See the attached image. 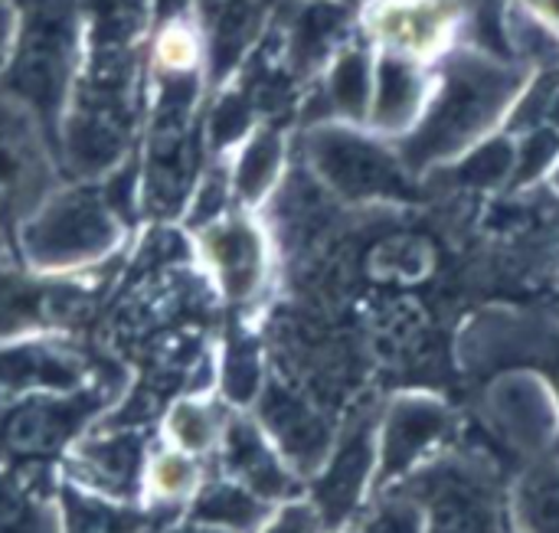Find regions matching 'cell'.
<instances>
[{"instance_id":"6da1fadb","label":"cell","mask_w":559,"mask_h":533,"mask_svg":"<svg viewBox=\"0 0 559 533\" xmlns=\"http://www.w3.org/2000/svg\"><path fill=\"white\" fill-rule=\"evenodd\" d=\"M151 0H88L85 52L59 128V167L72 180H105L131 161L144 118Z\"/></svg>"},{"instance_id":"7a4b0ae2","label":"cell","mask_w":559,"mask_h":533,"mask_svg":"<svg viewBox=\"0 0 559 533\" xmlns=\"http://www.w3.org/2000/svg\"><path fill=\"white\" fill-rule=\"evenodd\" d=\"M531 75L534 72L521 62L475 43L452 46L436 59L432 92L423 118L409 134L396 141L406 167L413 174L445 167L485 138L498 134V128L508 125Z\"/></svg>"},{"instance_id":"3957f363","label":"cell","mask_w":559,"mask_h":533,"mask_svg":"<svg viewBox=\"0 0 559 533\" xmlns=\"http://www.w3.org/2000/svg\"><path fill=\"white\" fill-rule=\"evenodd\" d=\"M138 206V161L105 180L56 187L16 229V259L46 275H66L115 256L124 242V223Z\"/></svg>"},{"instance_id":"277c9868","label":"cell","mask_w":559,"mask_h":533,"mask_svg":"<svg viewBox=\"0 0 559 533\" xmlns=\"http://www.w3.org/2000/svg\"><path fill=\"white\" fill-rule=\"evenodd\" d=\"M10 3L16 10V39L0 75V95L20 102L36 115L59 157V128L85 52L88 0Z\"/></svg>"},{"instance_id":"5b68a950","label":"cell","mask_w":559,"mask_h":533,"mask_svg":"<svg viewBox=\"0 0 559 533\" xmlns=\"http://www.w3.org/2000/svg\"><path fill=\"white\" fill-rule=\"evenodd\" d=\"M301 144L324 190L347 203L406 200L413 190V170L400 151L367 125L321 121L305 131Z\"/></svg>"},{"instance_id":"8992f818","label":"cell","mask_w":559,"mask_h":533,"mask_svg":"<svg viewBox=\"0 0 559 533\" xmlns=\"http://www.w3.org/2000/svg\"><path fill=\"white\" fill-rule=\"evenodd\" d=\"M115 390L92 380L79 390H39L16 396L0 410V462L10 469H39L59 459L108 406Z\"/></svg>"},{"instance_id":"52a82bcc","label":"cell","mask_w":559,"mask_h":533,"mask_svg":"<svg viewBox=\"0 0 559 533\" xmlns=\"http://www.w3.org/2000/svg\"><path fill=\"white\" fill-rule=\"evenodd\" d=\"M59 177L56 147L36 115L0 95V259H16V229L59 187Z\"/></svg>"},{"instance_id":"ba28073f","label":"cell","mask_w":559,"mask_h":533,"mask_svg":"<svg viewBox=\"0 0 559 533\" xmlns=\"http://www.w3.org/2000/svg\"><path fill=\"white\" fill-rule=\"evenodd\" d=\"M105 295L102 275H46L26 272L16 259H0V344L23 334L82 328Z\"/></svg>"},{"instance_id":"9c48e42d","label":"cell","mask_w":559,"mask_h":533,"mask_svg":"<svg viewBox=\"0 0 559 533\" xmlns=\"http://www.w3.org/2000/svg\"><path fill=\"white\" fill-rule=\"evenodd\" d=\"M406 498L423 511L426 533H501V505L488 478L459 462L436 459L406 478Z\"/></svg>"},{"instance_id":"30bf717a","label":"cell","mask_w":559,"mask_h":533,"mask_svg":"<svg viewBox=\"0 0 559 533\" xmlns=\"http://www.w3.org/2000/svg\"><path fill=\"white\" fill-rule=\"evenodd\" d=\"M472 20L465 0H373L364 13V33L373 49L403 52L423 62H436Z\"/></svg>"},{"instance_id":"8fae6325","label":"cell","mask_w":559,"mask_h":533,"mask_svg":"<svg viewBox=\"0 0 559 533\" xmlns=\"http://www.w3.org/2000/svg\"><path fill=\"white\" fill-rule=\"evenodd\" d=\"M455 419L445 403L426 393H409L390 403L377 423V485L390 488L400 478L419 472L432 452L449 439Z\"/></svg>"},{"instance_id":"7c38bea8","label":"cell","mask_w":559,"mask_h":533,"mask_svg":"<svg viewBox=\"0 0 559 533\" xmlns=\"http://www.w3.org/2000/svg\"><path fill=\"white\" fill-rule=\"evenodd\" d=\"M370 485H377V419H357L311 482V505L321 528L328 533L344 531Z\"/></svg>"},{"instance_id":"4fadbf2b","label":"cell","mask_w":559,"mask_h":533,"mask_svg":"<svg viewBox=\"0 0 559 533\" xmlns=\"http://www.w3.org/2000/svg\"><path fill=\"white\" fill-rule=\"evenodd\" d=\"M144 436L134 426H105L79 436L66 452L69 482L111 501H131L144 488Z\"/></svg>"},{"instance_id":"5bb4252c","label":"cell","mask_w":559,"mask_h":533,"mask_svg":"<svg viewBox=\"0 0 559 533\" xmlns=\"http://www.w3.org/2000/svg\"><path fill=\"white\" fill-rule=\"evenodd\" d=\"M432 92V69L423 59L377 49L373 62V98L367 128L380 138H403L416 128Z\"/></svg>"},{"instance_id":"9a60e30c","label":"cell","mask_w":559,"mask_h":533,"mask_svg":"<svg viewBox=\"0 0 559 533\" xmlns=\"http://www.w3.org/2000/svg\"><path fill=\"white\" fill-rule=\"evenodd\" d=\"M88 360L62 341H10L0 344V410L16 396L39 390L85 387Z\"/></svg>"},{"instance_id":"2e32d148","label":"cell","mask_w":559,"mask_h":533,"mask_svg":"<svg viewBox=\"0 0 559 533\" xmlns=\"http://www.w3.org/2000/svg\"><path fill=\"white\" fill-rule=\"evenodd\" d=\"M219 449H223L226 478L239 482L242 488H249L252 495H259L269 505L292 501L295 485H298L295 472L282 459V452L272 446V439L265 436V429L259 423L242 419V416L226 419Z\"/></svg>"},{"instance_id":"e0dca14e","label":"cell","mask_w":559,"mask_h":533,"mask_svg":"<svg viewBox=\"0 0 559 533\" xmlns=\"http://www.w3.org/2000/svg\"><path fill=\"white\" fill-rule=\"evenodd\" d=\"M259 426L292 469L318 472L331 452L324 419L282 383H265L259 393Z\"/></svg>"},{"instance_id":"ac0fdd59","label":"cell","mask_w":559,"mask_h":533,"mask_svg":"<svg viewBox=\"0 0 559 533\" xmlns=\"http://www.w3.org/2000/svg\"><path fill=\"white\" fill-rule=\"evenodd\" d=\"M200 249L233 301H249L265 275V242L252 220L226 213L200 229Z\"/></svg>"},{"instance_id":"d6986e66","label":"cell","mask_w":559,"mask_h":533,"mask_svg":"<svg viewBox=\"0 0 559 533\" xmlns=\"http://www.w3.org/2000/svg\"><path fill=\"white\" fill-rule=\"evenodd\" d=\"M350 16L341 0H301L295 3L288 26H285V43H282V59L292 69V75H311L328 69V62L337 56L344 46V29Z\"/></svg>"},{"instance_id":"ffe728a7","label":"cell","mask_w":559,"mask_h":533,"mask_svg":"<svg viewBox=\"0 0 559 533\" xmlns=\"http://www.w3.org/2000/svg\"><path fill=\"white\" fill-rule=\"evenodd\" d=\"M373 62L377 49L367 43H344L337 56L328 62L321 88L314 102L321 105V121H347L367 125L370 98H373Z\"/></svg>"},{"instance_id":"44dd1931","label":"cell","mask_w":559,"mask_h":533,"mask_svg":"<svg viewBox=\"0 0 559 533\" xmlns=\"http://www.w3.org/2000/svg\"><path fill=\"white\" fill-rule=\"evenodd\" d=\"M495 413L504 423V433H511V439L527 442L531 449H540L554 433H557V406L550 400V393L527 377L518 380H504L495 393Z\"/></svg>"},{"instance_id":"7402d4cb","label":"cell","mask_w":559,"mask_h":533,"mask_svg":"<svg viewBox=\"0 0 559 533\" xmlns=\"http://www.w3.org/2000/svg\"><path fill=\"white\" fill-rule=\"evenodd\" d=\"M285 167V138L275 125H259L236 154L233 164V197L246 206L265 200Z\"/></svg>"},{"instance_id":"603a6c76","label":"cell","mask_w":559,"mask_h":533,"mask_svg":"<svg viewBox=\"0 0 559 533\" xmlns=\"http://www.w3.org/2000/svg\"><path fill=\"white\" fill-rule=\"evenodd\" d=\"M269 514H272V505L262 501L259 495H252L249 488H242L233 478L200 485L193 501H190V518L193 521L216 524V528H226V531L236 533H259Z\"/></svg>"},{"instance_id":"cb8c5ba5","label":"cell","mask_w":559,"mask_h":533,"mask_svg":"<svg viewBox=\"0 0 559 533\" xmlns=\"http://www.w3.org/2000/svg\"><path fill=\"white\" fill-rule=\"evenodd\" d=\"M504 46H508V56L531 72L559 69V33L527 0H508Z\"/></svg>"},{"instance_id":"d4e9b609","label":"cell","mask_w":559,"mask_h":533,"mask_svg":"<svg viewBox=\"0 0 559 533\" xmlns=\"http://www.w3.org/2000/svg\"><path fill=\"white\" fill-rule=\"evenodd\" d=\"M62 533H144L147 518L128 501H111L79 485L62 488Z\"/></svg>"},{"instance_id":"484cf974","label":"cell","mask_w":559,"mask_h":533,"mask_svg":"<svg viewBox=\"0 0 559 533\" xmlns=\"http://www.w3.org/2000/svg\"><path fill=\"white\" fill-rule=\"evenodd\" d=\"M0 533H62L33 475H20L16 469L0 472Z\"/></svg>"},{"instance_id":"4316f807","label":"cell","mask_w":559,"mask_h":533,"mask_svg":"<svg viewBox=\"0 0 559 533\" xmlns=\"http://www.w3.org/2000/svg\"><path fill=\"white\" fill-rule=\"evenodd\" d=\"M511 511L521 533H559V465L531 469L514 488Z\"/></svg>"},{"instance_id":"83f0119b","label":"cell","mask_w":559,"mask_h":533,"mask_svg":"<svg viewBox=\"0 0 559 533\" xmlns=\"http://www.w3.org/2000/svg\"><path fill=\"white\" fill-rule=\"evenodd\" d=\"M259 105L246 85H229L216 95L203 118V144L213 154H223L236 144H242L255 131Z\"/></svg>"},{"instance_id":"f1b7e54d","label":"cell","mask_w":559,"mask_h":533,"mask_svg":"<svg viewBox=\"0 0 559 533\" xmlns=\"http://www.w3.org/2000/svg\"><path fill=\"white\" fill-rule=\"evenodd\" d=\"M445 167H449L452 180L465 183V187L511 183L514 167H518V138L514 134H491Z\"/></svg>"},{"instance_id":"f546056e","label":"cell","mask_w":559,"mask_h":533,"mask_svg":"<svg viewBox=\"0 0 559 533\" xmlns=\"http://www.w3.org/2000/svg\"><path fill=\"white\" fill-rule=\"evenodd\" d=\"M200 488V469L193 455L180 449H164L154 459H147L144 469V491L154 508H180L187 498H193Z\"/></svg>"},{"instance_id":"4dcf8cb0","label":"cell","mask_w":559,"mask_h":533,"mask_svg":"<svg viewBox=\"0 0 559 533\" xmlns=\"http://www.w3.org/2000/svg\"><path fill=\"white\" fill-rule=\"evenodd\" d=\"M164 426H167V439L174 449H180L187 455H200V452H210L213 446H219L226 419L216 406H210L203 400H180L170 406Z\"/></svg>"},{"instance_id":"1f68e13d","label":"cell","mask_w":559,"mask_h":533,"mask_svg":"<svg viewBox=\"0 0 559 533\" xmlns=\"http://www.w3.org/2000/svg\"><path fill=\"white\" fill-rule=\"evenodd\" d=\"M262 360L252 337H233L223 360V393L236 406H249L262 393Z\"/></svg>"},{"instance_id":"d6a6232c","label":"cell","mask_w":559,"mask_h":533,"mask_svg":"<svg viewBox=\"0 0 559 533\" xmlns=\"http://www.w3.org/2000/svg\"><path fill=\"white\" fill-rule=\"evenodd\" d=\"M229 197H233V174L226 167L203 170V177L197 180V190L187 203V226L200 233L203 226L223 220L229 210Z\"/></svg>"},{"instance_id":"836d02e7","label":"cell","mask_w":559,"mask_h":533,"mask_svg":"<svg viewBox=\"0 0 559 533\" xmlns=\"http://www.w3.org/2000/svg\"><path fill=\"white\" fill-rule=\"evenodd\" d=\"M559 157V131L550 125H537L527 128L518 138V167H514V183H531L544 174H550V167Z\"/></svg>"},{"instance_id":"e575fe53","label":"cell","mask_w":559,"mask_h":533,"mask_svg":"<svg viewBox=\"0 0 559 533\" xmlns=\"http://www.w3.org/2000/svg\"><path fill=\"white\" fill-rule=\"evenodd\" d=\"M321 518L311 501H282L278 511L265 518L259 533H321Z\"/></svg>"},{"instance_id":"d590c367","label":"cell","mask_w":559,"mask_h":533,"mask_svg":"<svg viewBox=\"0 0 559 533\" xmlns=\"http://www.w3.org/2000/svg\"><path fill=\"white\" fill-rule=\"evenodd\" d=\"M367 533H426L423 524V511L413 498L400 495L393 501H386L377 514V521L370 524Z\"/></svg>"},{"instance_id":"8d00e7d4","label":"cell","mask_w":559,"mask_h":533,"mask_svg":"<svg viewBox=\"0 0 559 533\" xmlns=\"http://www.w3.org/2000/svg\"><path fill=\"white\" fill-rule=\"evenodd\" d=\"M13 39H16V10L10 0H0V75L10 62L13 52Z\"/></svg>"},{"instance_id":"74e56055","label":"cell","mask_w":559,"mask_h":533,"mask_svg":"<svg viewBox=\"0 0 559 533\" xmlns=\"http://www.w3.org/2000/svg\"><path fill=\"white\" fill-rule=\"evenodd\" d=\"M154 3V23L177 20V16H197L193 0H151Z\"/></svg>"},{"instance_id":"f35d334b","label":"cell","mask_w":559,"mask_h":533,"mask_svg":"<svg viewBox=\"0 0 559 533\" xmlns=\"http://www.w3.org/2000/svg\"><path fill=\"white\" fill-rule=\"evenodd\" d=\"M164 533H236V531H226V528H216V524H203V521L187 518L183 524H174V528H167Z\"/></svg>"},{"instance_id":"ab89813d","label":"cell","mask_w":559,"mask_h":533,"mask_svg":"<svg viewBox=\"0 0 559 533\" xmlns=\"http://www.w3.org/2000/svg\"><path fill=\"white\" fill-rule=\"evenodd\" d=\"M527 3L559 33V0H527Z\"/></svg>"},{"instance_id":"60d3db41","label":"cell","mask_w":559,"mask_h":533,"mask_svg":"<svg viewBox=\"0 0 559 533\" xmlns=\"http://www.w3.org/2000/svg\"><path fill=\"white\" fill-rule=\"evenodd\" d=\"M544 125H550L554 131H559V88L554 92V102H550V108H547V121Z\"/></svg>"},{"instance_id":"b9f144b4","label":"cell","mask_w":559,"mask_h":533,"mask_svg":"<svg viewBox=\"0 0 559 533\" xmlns=\"http://www.w3.org/2000/svg\"><path fill=\"white\" fill-rule=\"evenodd\" d=\"M547 177H550V183H554V190H557V193H559V157H557V164L550 167V174H547Z\"/></svg>"}]
</instances>
